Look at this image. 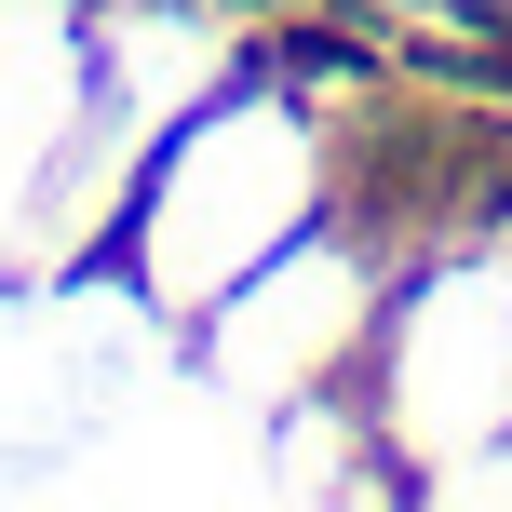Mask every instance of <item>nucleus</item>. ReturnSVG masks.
Returning <instances> with one entry per match:
<instances>
[{
    "mask_svg": "<svg viewBox=\"0 0 512 512\" xmlns=\"http://www.w3.org/2000/svg\"><path fill=\"white\" fill-rule=\"evenodd\" d=\"M310 189H324V149L283 95H203L135 176L149 297H230L243 270H270L310 230Z\"/></svg>",
    "mask_w": 512,
    "mask_h": 512,
    "instance_id": "nucleus-1",
    "label": "nucleus"
},
{
    "mask_svg": "<svg viewBox=\"0 0 512 512\" xmlns=\"http://www.w3.org/2000/svg\"><path fill=\"white\" fill-rule=\"evenodd\" d=\"M378 378H391V445H418L432 472H459L472 445H512V270L472 256L418 283V310L378 337Z\"/></svg>",
    "mask_w": 512,
    "mask_h": 512,
    "instance_id": "nucleus-2",
    "label": "nucleus"
},
{
    "mask_svg": "<svg viewBox=\"0 0 512 512\" xmlns=\"http://www.w3.org/2000/svg\"><path fill=\"white\" fill-rule=\"evenodd\" d=\"M81 135H95V27L68 0H0V256L14 230H54Z\"/></svg>",
    "mask_w": 512,
    "mask_h": 512,
    "instance_id": "nucleus-3",
    "label": "nucleus"
},
{
    "mask_svg": "<svg viewBox=\"0 0 512 512\" xmlns=\"http://www.w3.org/2000/svg\"><path fill=\"white\" fill-rule=\"evenodd\" d=\"M351 351H364V256H337L310 230L216 297V378H243V391H324Z\"/></svg>",
    "mask_w": 512,
    "mask_h": 512,
    "instance_id": "nucleus-4",
    "label": "nucleus"
}]
</instances>
